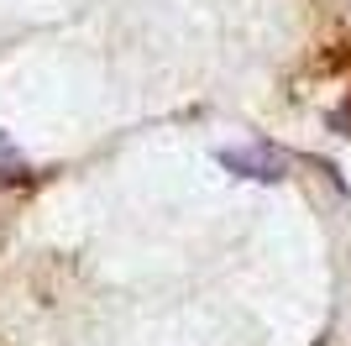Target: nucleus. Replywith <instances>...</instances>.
Returning a JSON list of instances; mask_svg holds the SVG:
<instances>
[{"label":"nucleus","instance_id":"1","mask_svg":"<svg viewBox=\"0 0 351 346\" xmlns=\"http://www.w3.org/2000/svg\"><path fill=\"white\" fill-rule=\"evenodd\" d=\"M220 168H231L236 178L278 184L283 178V152H273L267 142H257V147H220Z\"/></svg>","mask_w":351,"mask_h":346}]
</instances>
